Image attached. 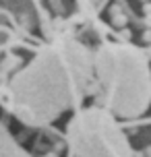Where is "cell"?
<instances>
[{"label": "cell", "mask_w": 151, "mask_h": 157, "mask_svg": "<svg viewBox=\"0 0 151 157\" xmlns=\"http://www.w3.org/2000/svg\"><path fill=\"white\" fill-rule=\"evenodd\" d=\"M145 23H147V27L151 29V17H145Z\"/></svg>", "instance_id": "cell-6"}, {"label": "cell", "mask_w": 151, "mask_h": 157, "mask_svg": "<svg viewBox=\"0 0 151 157\" xmlns=\"http://www.w3.org/2000/svg\"><path fill=\"white\" fill-rule=\"evenodd\" d=\"M145 155H147V157H151V147H147V151H145Z\"/></svg>", "instance_id": "cell-7"}, {"label": "cell", "mask_w": 151, "mask_h": 157, "mask_svg": "<svg viewBox=\"0 0 151 157\" xmlns=\"http://www.w3.org/2000/svg\"><path fill=\"white\" fill-rule=\"evenodd\" d=\"M46 157H56V155H54V153H52V155H46Z\"/></svg>", "instance_id": "cell-8"}, {"label": "cell", "mask_w": 151, "mask_h": 157, "mask_svg": "<svg viewBox=\"0 0 151 157\" xmlns=\"http://www.w3.org/2000/svg\"><path fill=\"white\" fill-rule=\"evenodd\" d=\"M95 2H99V0H95Z\"/></svg>", "instance_id": "cell-9"}, {"label": "cell", "mask_w": 151, "mask_h": 157, "mask_svg": "<svg viewBox=\"0 0 151 157\" xmlns=\"http://www.w3.org/2000/svg\"><path fill=\"white\" fill-rule=\"evenodd\" d=\"M143 41H147V44H151V29H147V31L143 33Z\"/></svg>", "instance_id": "cell-5"}, {"label": "cell", "mask_w": 151, "mask_h": 157, "mask_svg": "<svg viewBox=\"0 0 151 157\" xmlns=\"http://www.w3.org/2000/svg\"><path fill=\"white\" fill-rule=\"evenodd\" d=\"M52 8H54L58 15H62V13H64V6H62V2H60V0H54V2H52Z\"/></svg>", "instance_id": "cell-2"}, {"label": "cell", "mask_w": 151, "mask_h": 157, "mask_svg": "<svg viewBox=\"0 0 151 157\" xmlns=\"http://www.w3.org/2000/svg\"><path fill=\"white\" fill-rule=\"evenodd\" d=\"M120 35H122L124 39H130V37H133V33H130V29H126V27H124V29L120 31Z\"/></svg>", "instance_id": "cell-3"}, {"label": "cell", "mask_w": 151, "mask_h": 157, "mask_svg": "<svg viewBox=\"0 0 151 157\" xmlns=\"http://www.w3.org/2000/svg\"><path fill=\"white\" fill-rule=\"evenodd\" d=\"M143 13L147 17H151V2H145V6H143Z\"/></svg>", "instance_id": "cell-4"}, {"label": "cell", "mask_w": 151, "mask_h": 157, "mask_svg": "<svg viewBox=\"0 0 151 157\" xmlns=\"http://www.w3.org/2000/svg\"><path fill=\"white\" fill-rule=\"evenodd\" d=\"M110 15H112V25L114 27H118V29H124L128 23V17L122 13V8L118 6V4H114V6L110 8Z\"/></svg>", "instance_id": "cell-1"}, {"label": "cell", "mask_w": 151, "mask_h": 157, "mask_svg": "<svg viewBox=\"0 0 151 157\" xmlns=\"http://www.w3.org/2000/svg\"><path fill=\"white\" fill-rule=\"evenodd\" d=\"M52 2H54V0H52Z\"/></svg>", "instance_id": "cell-10"}]
</instances>
